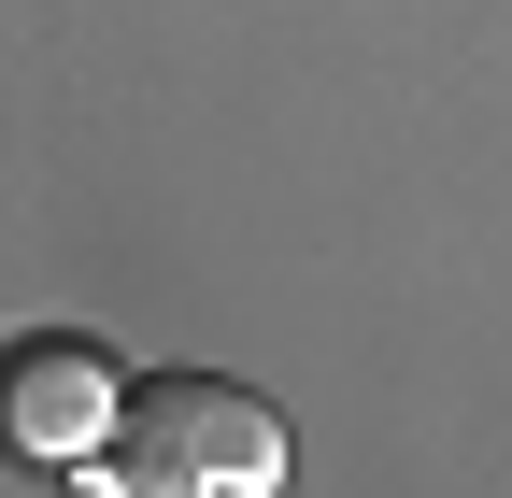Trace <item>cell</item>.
Instances as JSON below:
<instances>
[{
  "label": "cell",
  "instance_id": "obj_1",
  "mask_svg": "<svg viewBox=\"0 0 512 498\" xmlns=\"http://www.w3.org/2000/svg\"><path fill=\"white\" fill-rule=\"evenodd\" d=\"M114 456L143 470V498H271L285 484V413L256 385H214V370H157V385H128Z\"/></svg>",
  "mask_w": 512,
  "mask_h": 498
},
{
  "label": "cell",
  "instance_id": "obj_2",
  "mask_svg": "<svg viewBox=\"0 0 512 498\" xmlns=\"http://www.w3.org/2000/svg\"><path fill=\"white\" fill-rule=\"evenodd\" d=\"M0 427H15V456H43V470H72V456H100L114 427H128V370L100 356V342H15V370H0Z\"/></svg>",
  "mask_w": 512,
  "mask_h": 498
}]
</instances>
